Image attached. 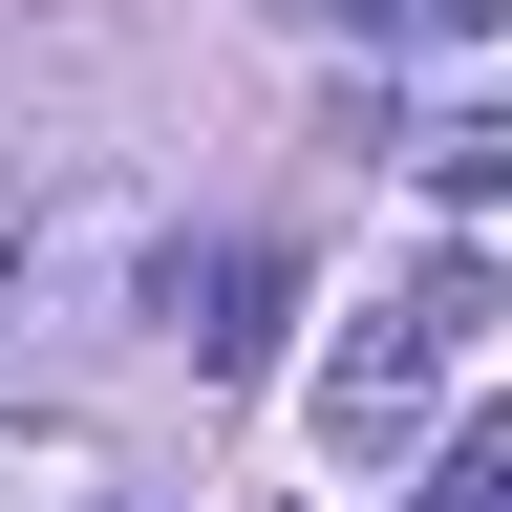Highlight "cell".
Masks as SVG:
<instances>
[{
	"instance_id": "cell-1",
	"label": "cell",
	"mask_w": 512,
	"mask_h": 512,
	"mask_svg": "<svg viewBox=\"0 0 512 512\" xmlns=\"http://www.w3.org/2000/svg\"><path fill=\"white\" fill-rule=\"evenodd\" d=\"M448 363H470V342H448L427 299H384L363 342L320 363V448H342V470H406V448H427V406H448Z\"/></svg>"
},
{
	"instance_id": "cell-5",
	"label": "cell",
	"mask_w": 512,
	"mask_h": 512,
	"mask_svg": "<svg viewBox=\"0 0 512 512\" xmlns=\"http://www.w3.org/2000/svg\"><path fill=\"white\" fill-rule=\"evenodd\" d=\"M427 512H512V406H491L470 448H448V491H427Z\"/></svg>"
},
{
	"instance_id": "cell-3",
	"label": "cell",
	"mask_w": 512,
	"mask_h": 512,
	"mask_svg": "<svg viewBox=\"0 0 512 512\" xmlns=\"http://www.w3.org/2000/svg\"><path fill=\"white\" fill-rule=\"evenodd\" d=\"M0 512H107V427H0Z\"/></svg>"
},
{
	"instance_id": "cell-4",
	"label": "cell",
	"mask_w": 512,
	"mask_h": 512,
	"mask_svg": "<svg viewBox=\"0 0 512 512\" xmlns=\"http://www.w3.org/2000/svg\"><path fill=\"white\" fill-rule=\"evenodd\" d=\"M427 192H448V214H491V192H512V107H448V128H427Z\"/></svg>"
},
{
	"instance_id": "cell-2",
	"label": "cell",
	"mask_w": 512,
	"mask_h": 512,
	"mask_svg": "<svg viewBox=\"0 0 512 512\" xmlns=\"http://www.w3.org/2000/svg\"><path fill=\"white\" fill-rule=\"evenodd\" d=\"M278 299H299L278 256H256V235H214V256L171 278V342H192V363H256V342H278Z\"/></svg>"
},
{
	"instance_id": "cell-7",
	"label": "cell",
	"mask_w": 512,
	"mask_h": 512,
	"mask_svg": "<svg viewBox=\"0 0 512 512\" xmlns=\"http://www.w3.org/2000/svg\"><path fill=\"white\" fill-rule=\"evenodd\" d=\"M299 22H384V0H299Z\"/></svg>"
},
{
	"instance_id": "cell-6",
	"label": "cell",
	"mask_w": 512,
	"mask_h": 512,
	"mask_svg": "<svg viewBox=\"0 0 512 512\" xmlns=\"http://www.w3.org/2000/svg\"><path fill=\"white\" fill-rule=\"evenodd\" d=\"M406 43H512V0H384Z\"/></svg>"
}]
</instances>
